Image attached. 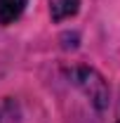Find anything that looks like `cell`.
<instances>
[{"label": "cell", "instance_id": "2", "mask_svg": "<svg viewBox=\"0 0 120 123\" xmlns=\"http://www.w3.org/2000/svg\"><path fill=\"white\" fill-rule=\"evenodd\" d=\"M24 7H26V0H0V26L14 24L24 14Z\"/></svg>", "mask_w": 120, "mask_h": 123}, {"label": "cell", "instance_id": "1", "mask_svg": "<svg viewBox=\"0 0 120 123\" xmlns=\"http://www.w3.org/2000/svg\"><path fill=\"white\" fill-rule=\"evenodd\" d=\"M68 76H71V80H73L80 90L90 97V102L99 109V111L108 107L111 92H108V85H106L104 76H101L97 69H92V66H75V69H71Z\"/></svg>", "mask_w": 120, "mask_h": 123}, {"label": "cell", "instance_id": "3", "mask_svg": "<svg viewBox=\"0 0 120 123\" xmlns=\"http://www.w3.org/2000/svg\"><path fill=\"white\" fill-rule=\"evenodd\" d=\"M80 7V0H49V12L54 21H64V19H71L75 17Z\"/></svg>", "mask_w": 120, "mask_h": 123}]
</instances>
